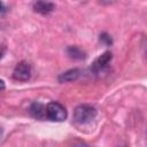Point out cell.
Here are the masks:
<instances>
[{
	"label": "cell",
	"instance_id": "6da1fadb",
	"mask_svg": "<svg viewBox=\"0 0 147 147\" xmlns=\"http://www.w3.org/2000/svg\"><path fill=\"white\" fill-rule=\"evenodd\" d=\"M96 116V109L88 105H80L74 111V119L78 124H86L94 119Z\"/></svg>",
	"mask_w": 147,
	"mask_h": 147
},
{
	"label": "cell",
	"instance_id": "7a4b0ae2",
	"mask_svg": "<svg viewBox=\"0 0 147 147\" xmlns=\"http://www.w3.org/2000/svg\"><path fill=\"white\" fill-rule=\"evenodd\" d=\"M46 114L51 121H55V122H62L67 118V110L64 106L55 101L49 102L46 106Z\"/></svg>",
	"mask_w": 147,
	"mask_h": 147
},
{
	"label": "cell",
	"instance_id": "3957f363",
	"mask_svg": "<svg viewBox=\"0 0 147 147\" xmlns=\"http://www.w3.org/2000/svg\"><path fill=\"white\" fill-rule=\"evenodd\" d=\"M31 74H32L31 64L26 61H21L14 68L13 78L18 82H26L31 78Z\"/></svg>",
	"mask_w": 147,
	"mask_h": 147
},
{
	"label": "cell",
	"instance_id": "277c9868",
	"mask_svg": "<svg viewBox=\"0 0 147 147\" xmlns=\"http://www.w3.org/2000/svg\"><path fill=\"white\" fill-rule=\"evenodd\" d=\"M33 10L41 14V15H47L49 13H52L55 8L54 3L48 1V0H36L33 2Z\"/></svg>",
	"mask_w": 147,
	"mask_h": 147
},
{
	"label": "cell",
	"instance_id": "5b68a950",
	"mask_svg": "<svg viewBox=\"0 0 147 147\" xmlns=\"http://www.w3.org/2000/svg\"><path fill=\"white\" fill-rule=\"evenodd\" d=\"M111 59H113V54H111L110 52L103 53L102 55H100V56L93 62L92 69H93L94 71H100V70H102L103 68H106V67L109 64V62L111 61Z\"/></svg>",
	"mask_w": 147,
	"mask_h": 147
},
{
	"label": "cell",
	"instance_id": "8992f818",
	"mask_svg": "<svg viewBox=\"0 0 147 147\" xmlns=\"http://www.w3.org/2000/svg\"><path fill=\"white\" fill-rule=\"evenodd\" d=\"M30 114L34 117V118H38V119H42L45 116H47L46 114V107L40 103V102H34L30 106V109H29Z\"/></svg>",
	"mask_w": 147,
	"mask_h": 147
},
{
	"label": "cell",
	"instance_id": "52a82bcc",
	"mask_svg": "<svg viewBox=\"0 0 147 147\" xmlns=\"http://www.w3.org/2000/svg\"><path fill=\"white\" fill-rule=\"evenodd\" d=\"M80 76V70L79 69H70L59 76V82L60 83H68V82H74Z\"/></svg>",
	"mask_w": 147,
	"mask_h": 147
},
{
	"label": "cell",
	"instance_id": "ba28073f",
	"mask_svg": "<svg viewBox=\"0 0 147 147\" xmlns=\"http://www.w3.org/2000/svg\"><path fill=\"white\" fill-rule=\"evenodd\" d=\"M67 53H68L69 57H71L74 60H84L86 57V53L77 46H69L67 48Z\"/></svg>",
	"mask_w": 147,
	"mask_h": 147
},
{
	"label": "cell",
	"instance_id": "9c48e42d",
	"mask_svg": "<svg viewBox=\"0 0 147 147\" xmlns=\"http://www.w3.org/2000/svg\"><path fill=\"white\" fill-rule=\"evenodd\" d=\"M100 41L102 42V44H105L106 46H110L111 44H113V39H111V37L108 34V33H101L100 34Z\"/></svg>",
	"mask_w": 147,
	"mask_h": 147
}]
</instances>
